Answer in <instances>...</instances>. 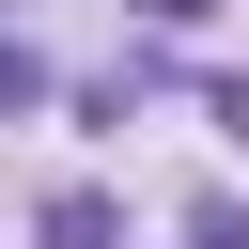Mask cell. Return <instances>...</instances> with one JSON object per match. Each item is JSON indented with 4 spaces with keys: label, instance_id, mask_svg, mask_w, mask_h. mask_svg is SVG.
<instances>
[{
    "label": "cell",
    "instance_id": "3",
    "mask_svg": "<svg viewBox=\"0 0 249 249\" xmlns=\"http://www.w3.org/2000/svg\"><path fill=\"white\" fill-rule=\"evenodd\" d=\"M124 16H140V31H202L218 0H124Z\"/></svg>",
    "mask_w": 249,
    "mask_h": 249
},
{
    "label": "cell",
    "instance_id": "2",
    "mask_svg": "<svg viewBox=\"0 0 249 249\" xmlns=\"http://www.w3.org/2000/svg\"><path fill=\"white\" fill-rule=\"evenodd\" d=\"M187 249H249V202H202V218H187Z\"/></svg>",
    "mask_w": 249,
    "mask_h": 249
},
{
    "label": "cell",
    "instance_id": "1",
    "mask_svg": "<svg viewBox=\"0 0 249 249\" xmlns=\"http://www.w3.org/2000/svg\"><path fill=\"white\" fill-rule=\"evenodd\" d=\"M31 233H47V249H124V218H109L93 187H47V218H31Z\"/></svg>",
    "mask_w": 249,
    "mask_h": 249
}]
</instances>
